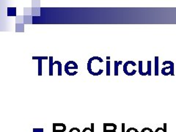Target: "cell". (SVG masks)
Segmentation results:
<instances>
[{
  "mask_svg": "<svg viewBox=\"0 0 176 132\" xmlns=\"http://www.w3.org/2000/svg\"><path fill=\"white\" fill-rule=\"evenodd\" d=\"M104 60L100 57H92L89 59L88 71L92 76H100L104 73V70L100 68L99 64L103 63Z\"/></svg>",
  "mask_w": 176,
  "mask_h": 132,
  "instance_id": "cell-1",
  "label": "cell"
},
{
  "mask_svg": "<svg viewBox=\"0 0 176 132\" xmlns=\"http://www.w3.org/2000/svg\"><path fill=\"white\" fill-rule=\"evenodd\" d=\"M162 65H167L165 66V67L162 69L161 72L162 73V75L175 76V70H174V68H175V65H174L173 62L170 61V60H166V61L163 62Z\"/></svg>",
  "mask_w": 176,
  "mask_h": 132,
  "instance_id": "cell-2",
  "label": "cell"
},
{
  "mask_svg": "<svg viewBox=\"0 0 176 132\" xmlns=\"http://www.w3.org/2000/svg\"><path fill=\"white\" fill-rule=\"evenodd\" d=\"M137 64L135 63V62L131 61V60H129V61L125 62L123 65V72L125 73V75L127 76H134L137 73V70L134 69L133 68L136 67Z\"/></svg>",
  "mask_w": 176,
  "mask_h": 132,
  "instance_id": "cell-3",
  "label": "cell"
},
{
  "mask_svg": "<svg viewBox=\"0 0 176 132\" xmlns=\"http://www.w3.org/2000/svg\"><path fill=\"white\" fill-rule=\"evenodd\" d=\"M75 69H78V65L76 62L74 61H68L67 62L66 64L65 65V72L67 73L68 76H73L76 75L78 73V71H76L74 73L71 72V70H75Z\"/></svg>",
  "mask_w": 176,
  "mask_h": 132,
  "instance_id": "cell-4",
  "label": "cell"
},
{
  "mask_svg": "<svg viewBox=\"0 0 176 132\" xmlns=\"http://www.w3.org/2000/svg\"><path fill=\"white\" fill-rule=\"evenodd\" d=\"M66 130V126L63 123H54L53 132H65Z\"/></svg>",
  "mask_w": 176,
  "mask_h": 132,
  "instance_id": "cell-5",
  "label": "cell"
},
{
  "mask_svg": "<svg viewBox=\"0 0 176 132\" xmlns=\"http://www.w3.org/2000/svg\"><path fill=\"white\" fill-rule=\"evenodd\" d=\"M32 60H38V76H42V61L43 60H48L47 57H32Z\"/></svg>",
  "mask_w": 176,
  "mask_h": 132,
  "instance_id": "cell-6",
  "label": "cell"
},
{
  "mask_svg": "<svg viewBox=\"0 0 176 132\" xmlns=\"http://www.w3.org/2000/svg\"><path fill=\"white\" fill-rule=\"evenodd\" d=\"M104 129L106 130H114L117 131V126L114 123H104Z\"/></svg>",
  "mask_w": 176,
  "mask_h": 132,
  "instance_id": "cell-7",
  "label": "cell"
},
{
  "mask_svg": "<svg viewBox=\"0 0 176 132\" xmlns=\"http://www.w3.org/2000/svg\"><path fill=\"white\" fill-rule=\"evenodd\" d=\"M49 76H53V67H54V62H53V57H49Z\"/></svg>",
  "mask_w": 176,
  "mask_h": 132,
  "instance_id": "cell-8",
  "label": "cell"
},
{
  "mask_svg": "<svg viewBox=\"0 0 176 132\" xmlns=\"http://www.w3.org/2000/svg\"><path fill=\"white\" fill-rule=\"evenodd\" d=\"M123 64V61H115V70H114V73H115V76H118L119 73H118V67L119 65H121Z\"/></svg>",
  "mask_w": 176,
  "mask_h": 132,
  "instance_id": "cell-9",
  "label": "cell"
},
{
  "mask_svg": "<svg viewBox=\"0 0 176 132\" xmlns=\"http://www.w3.org/2000/svg\"><path fill=\"white\" fill-rule=\"evenodd\" d=\"M138 67H139V73H140V75L141 76H147L148 75V73H145L143 71V68H142V65H143V63H142V60H140V61L138 62Z\"/></svg>",
  "mask_w": 176,
  "mask_h": 132,
  "instance_id": "cell-10",
  "label": "cell"
},
{
  "mask_svg": "<svg viewBox=\"0 0 176 132\" xmlns=\"http://www.w3.org/2000/svg\"><path fill=\"white\" fill-rule=\"evenodd\" d=\"M7 15L8 16H15L16 15V8L15 7H8L7 8Z\"/></svg>",
  "mask_w": 176,
  "mask_h": 132,
  "instance_id": "cell-11",
  "label": "cell"
},
{
  "mask_svg": "<svg viewBox=\"0 0 176 132\" xmlns=\"http://www.w3.org/2000/svg\"><path fill=\"white\" fill-rule=\"evenodd\" d=\"M158 57H155V70H154V75L158 76Z\"/></svg>",
  "mask_w": 176,
  "mask_h": 132,
  "instance_id": "cell-12",
  "label": "cell"
},
{
  "mask_svg": "<svg viewBox=\"0 0 176 132\" xmlns=\"http://www.w3.org/2000/svg\"><path fill=\"white\" fill-rule=\"evenodd\" d=\"M58 65V71H57V73H58V76H62V63L61 62L59 61H55L54 62V65Z\"/></svg>",
  "mask_w": 176,
  "mask_h": 132,
  "instance_id": "cell-13",
  "label": "cell"
},
{
  "mask_svg": "<svg viewBox=\"0 0 176 132\" xmlns=\"http://www.w3.org/2000/svg\"><path fill=\"white\" fill-rule=\"evenodd\" d=\"M147 73H148V76H151V61L148 60V63H147Z\"/></svg>",
  "mask_w": 176,
  "mask_h": 132,
  "instance_id": "cell-14",
  "label": "cell"
},
{
  "mask_svg": "<svg viewBox=\"0 0 176 132\" xmlns=\"http://www.w3.org/2000/svg\"><path fill=\"white\" fill-rule=\"evenodd\" d=\"M106 76H110V61L107 60L106 62Z\"/></svg>",
  "mask_w": 176,
  "mask_h": 132,
  "instance_id": "cell-15",
  "label": "cell"
},
{
  "mask_svg": "<svg viewBox=\"0 0 176 132\" xmlns=\"http://www.w3.org/2000/svg\"><path fill=\"white\" fill-rule=\"evenodd\" d=\"M141 132H154L150 128H143Z\"/></svg>",
  "mask_w": 176,
  "mask_h": 132,
  "instance_id": "cell-16",
  "label": "cell"
},
{
  "mask_svg": "<svg viewBox=\"0 0 176 132\" xmlns=\"http://www.w3.org/2000/svg\"><path fill=\"white\" fill-rule=\"evenodd\" d=\"M125 132H139V131L135 128H129Z\"/></svg>",
  "mask_w": 176,
  "mask_h": 132,
  "instance_id": "cell-17",
  "label": "cell"
},
{
  "mask_svg": "<svg viewBox=\"0 0 176 132\" xmlns=\"http://www.w3.org/2000/svg\"><path fill=\"white\" fill-rule=\"evenodd\" d=\"M69 132H81V131L78 129V128H72V129H71Z\"/></svg>",
  "mask_w": 176,
  "mask_h": 132,
  "instance_id": "cell-18",
  "label": "cell"
},
{
  "mask_svg": "<svg viewBox=\"0 0 176 132\" xmlns=\"http://www.w3.org/2000/svg\"><path fill=\"white\" fill-rule=\"evenodd\" d=\"M33 132H43V129H42V128H40V129L35 128V129H33Z\"/></svg>",
  "mask_w": 176,
  "mask_h": 132,
  "instance_id": "cell-19",
  "label": "cell"
},
{
  "mask_svg": "<svg viewBox=\"0 0 176 132\" xmlns=\"http://www.w3.org/2000/svg\"><path fill=\"white\" fill-rule=\"evenodd\" d=\"M82 132H92L91 128H84Z\"/></svg>",
  "mask_w": 176,
  "mask_h": 132,
  "instance_id": "cell-20",
  "label": "cell"
},
{
  "mask_svg": "<svg viewBox=\"0 0 176 132\" xmlns=\"http://www.w3.org/2000/svg\"><path fill=\"white\" fill-rule=\"evenodd\" d=\"M154 132H164V129L163 128H157Z\"/></svg>",
  "mask_w": 176,
  "mask_h": 132,
  "instance_id": "cell-21",
  "label": "cell"
},
{
  "mask_svg": "<svg viewBox=\"0 0 176 132\" xmlns=\"http://www.w3.org/2000/svg\"><path fill=\"white\" fill-rule=\"evenodd\" d=\"M167 123H164V127H163V129H164V132H167Z\"/></svg>",
  "mask_w": 176,
  "mask_h": 132,
  "instance_id": "cell-22",
  "label": "cell"
},
{
  "mask_svg": "<svg viewBox=\"0 0 176 132\" xmlns=\"http://www.w3.org/2000/svg\"><path fill=\"white\" fill-rule=\"evenodd\" d=\"M104 132H117V131H114V130H106L104 129Z\"/></svg>",
  "mask_w": 176,
  "mask_h": 132,
  "instance_id": "cell-23",
  "label": "cell"
},
{
  "mask_svg": "<svg viewBox=\"0 0 176 132\" xmlns=\"http://www.w3.org/2000/svg\"><path fill=\"white\" fill-rule=\"evenodd\" d=\"M122 132H125V123H122Z\"/></svg>",
  "mask_w": 176,
  "mask_h": 132,
  "instance_id": "cell-24",
  "label": "cell"
},
{
  "mask_svg": "<svg viewBox=\"0 0 176 132\" xmlns=\"http://www.w3.org/2000/svg\"><path fill=\"white\" fill-rule=\"evenodd\" d=\"M106 60H110V57H106Z\"/></svg>",
  "mask_w": 176,
  "mask_h": 132,
  "instance_id": "cell-25",
  "label": "cell"
}]
</instances>
